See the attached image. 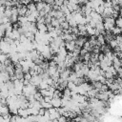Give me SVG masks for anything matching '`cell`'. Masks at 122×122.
Instances as JSON below:
<instances>
[{"label": "cell", "instance_id": "cell-24", "mask_svg": "<svg viewBox=\"0 0 122 122\" xmlns=\"http://www.w3.org/2000/svg\"><path fill=\"white\" fill-rule=\"evenodd\" d=\"M51 24H52L54 27H58V26H60V21H59L58 18L52 17V19H51Z\"/></svg>", "mask_w": 122, "mask_h": 122}, {"label": "cell", "instance_id": "cell-28", "mask_svg": "<svg viewBox=\"0 0 122 122\" xmlns=\"http://www.w3.org/2000/svg\"><path fill=\"white\" fill-rule=\"evenodd\" d=\"M45 21H46V17L41 15H39L36 19V23H45Z\"/></svg>", "mask_w": 122, "mask_h": 122}, {"label": "cell", "instance_id": "cell-38", "mask_svg": "<svg viewBox=\"0 0 122 122\" xmlns=\"http://www.w3.org/2000/svg\"><path fill=\"white\" fill-rule=\"evenodd\" d=\"M55 2V5H58V6H62L63 3H64V0H54Z\"/></svg>", "mask_w": 122, "mask_h": 122}, {"label": "cell", "instance_id": "cell-33", "mask_svg": "<svg viewBox=\"0 0 122 122\" xmlns=\"http://www.w3.org/2000/svg\"><path fill=\"white\" fill-rule=\"evenodd\" d=\"M24 77H25V79H28V80H31V77H32V75H31L30 72H26Z\"/></svg>", "mask_w": 122, "mask_h": 122}, {"label": "cell", "instance_id": "cell-4", "mask_svg": "<svg viewBox=\"0 0 122 122\" xmlns=\"http://www.w3.org/2000/svg\"><path fill=\"white\" fill-rule=\"evenodd\" d=\"M71 71L69 68H65L61 72H60V78H62L63 80H69V76L71 74Z\"/></svg>", "mask_w": 122, "mask_h": 122}, {"label": "cell", "instance_id": "cell-39", "mask_svg": "<svg viewBox=\"0 0 122 122\" xmlns=\"http://www.w3.org/2000/svg\"><path fill=\"white\" fill-rule=\"evenodd\" d=\"M69 1H70L71 4H79L78 0H69Z\"/></svg>", "mask_w": 122, "mask_h": 122}, {"label": "cell", "instance_id": "cell-26", "mask_svg": "<svg viewBox=\"0 0 122 122\" xmlns=\"http://www.w3.org/2000/svg\"><path fill=\"white\" fill-rule=\"evenodd\" d=\"M40 92H41V94H42L44 97H45V96H48V95H51L49 89H43V90H40Z\"/></svg>", "mask_w": 122, "mask_h": 122}, {"label": "cell", "instance_id": "cell-15", "mask_svg": "<svg viewBox=\"0 0 122 122\" xmlns=\"http://www.w3.org/2000/svg\"><path fill=\"white\" fill-rule=\"evenodd\" d=\"M27 7H28V10H30L31 12H34V11H36V10H37L36 4H34V3H32V2H30V3L27 5Z\"/></svg>", "mask_w": 122, "mask_h": 122}, {"label": "cell", "instance_id": "cell-5", "mask_svg": "<svg viewBox=\"0 0 122 122\" xmlns=\"http://www.w3.org/2000/svg\"><path fill=\"white\" fill-rule=\"evenodd\" d=\"M18 115L22 116L24 119H27L30 115V112H29V110L28 108L27 109H23V108H18Z\"/></svg>", "mask_w": 122, "mask_h": 122}, {"label": "cell", "instance_id": "cell-16", "mask_svg": "<svg viewBox=\"0 0 122 122\" xmlns=\"http://www.w3.org/2000/svg\"><path fill=\"white\" fill-rule=\"evenodd\" d=\"M111 31L112 32V34H114V35H119V34H121L122 33V29H120L119 27H113L112 30H111Z\"/></svg>", "mask_w": 122, "mask_h": 122}, {"label": "cell", "instance_id": "cell-1", "mask_svg": "<svg viewBox=\"0 0 122 122\" xmlns=\"http://www.w3.org/2000/svg\"><path fill=\"white\" fill-rule=\"evenodd\" d=\"M10 43L5 41L4 39L1 41V52L2 53H6L9 54L10 52Z\"/></svg>", "mask_w": 122, "mask_h": 122}, {"label": "cell", "instance_id": "cell-35", "mask_svg": "<svg viewBox=\"0 0 122 122\" xmlns=\"http://www.w3.org/2000/svg\"><path fill=\"white\" fill-rule=\"evenodd\" d=\"M44 100H45L46 102H51V100H52V96H51V95L45 96V97H44Z\"/></svg>", "mask_w": 122, "mask_h": 122}, {"label": "cell", "instance_id": "cell-29", "mask_svg": "<svg viewBox=\"0 0 122 122\" xmlns=\"http://www.w3.org/2000/svg\"><path fill=\"white\" fill-rule=\"evenodd\" d=\"M115 25H116L117 27H119L120 29H122V17H121V16H120L119 18L116 19V21H115Z\"/></svg>", "mask_w": 122, "mask_h": 122}, {"label": "cell", "instance_id": "cell-21", "mask_svg": "<svg viewBox=\"0 0 122 122\" xmlns=\"http://www.w3.org/2000/svg\"><path fill=\"white\" fill-rule=\"evenodd\" d=\"M77 77H78V75H77L76 71H72V72H71V74L69 76V81H73L74 82L77 79Z\"/></svg>", "mask_w": 122, "mask_h": 122}, {"label": "cell", "instance_id": "cell-17", "mask_svg": "<svg viewBox=\"0 0 122 122\" xmlns=\"http://www.w3.org/2000/svg\"><path fill=\"white\" fill-rule=\"evenodd\" d=\"M96 38H97V41L99 42V44H100V45H105L106 39H105V35H104V34L100 33L99 35H97V36H96Z\"/></svg>", "mask_w": 122, "mask_h": 122}, {"label": "cell", "instance_id": "cell-9", "mask_svg": "<svg viewBox=\"0 0 122 122\" xmlns=\"http://www.w3.org/2000/svg\"><path fill=\"white\" fill-rule=\"evenodd\" d=\"M37 29L40 32H47L48 31V27L46 23H36Z\"/></svg>", "mask_w": 122, "mask_h": 122}, {"label": "cell", "instance_id": "cell-3", "mask_svg": "<svg viewBox=\"0 0 122 122\" xmlns=\"http://www.w3.org/2000/svg\"><path fill=\"white\" fill-rule=\"evenodd\" d=\"M66 49L68 51H73L75 47H76V43H75V40H71V41H68L66 42V45H65Z\"/></svg>", "mask_w": 122, "mask_h": 122}, {"label": "cell", "instance_id": "cell-7", "mask_svg": "<svg viewBox=\"0 0 122 122\" xmlns=\"http://www.w3.org/2000/svg\"><path fill=\"white\" fill-rule=\"evenodd\" d=\"M51 103L52 104V107L60 108L62 106V98L61 97H52V100Z\"/></svg>", "mask_w": 122, "mask_h": 122}, {"label": "cell", "instance_id": "cell-20", "mask_svg": "<svg viewBox=\"0 0 122 122\" xmlns=\"http://www.w3.org/2000/svg\"><path fill=\"white\" fill-rule=\"evenodd\" d=\"M38 88H39L40 90H43V89H49V88H50V85L46 82V80H42L41 83L39 84Z\"/></svg>", "mask_w": 122, "mask_h": 122}, {"label": "cell", "instance_id": "cell-37", "mask_svg": "<svg viewBox=\"0 0 122 122\" xmlns=\"http://www.w3.org/2000/svg\"><path fill=\"white\" fill-rule=\"evenodd\" d=\"M47 4H49V5H51V6H53L54 4H55V2H54V0H44Z\"/></svg>", "mask_w": 122, "mask_h": 122}, {"label": "cell", "instance_id": "cell-11", "mask_svg": "<svg viewBox=\"0 0 122 122\" xmlns=\"http://www.w3.org/2000/svg\"><path fill=\"white\" fill-rule=\"evenodd\" d=\"M10 108H9V105H1L0 106V114L1 115H4V114H7V113H10Z\"/></svg>", "mask_w": 122, "mask_h": 122}, {"label": "cell", "instance_id": "cell-13", "mask_svg": "<svg viewBox=\"0 0 122 122\" xmlns=\"http://www.w3.org/2000/svg\"><path fill=\"white\" fill-rule=\"evenodd\" d=\"M86 27H87V32H88V34L89 35H94L95 34V28H93V27H92L90 24H87L86 25Z\"/></svg>", "mask_w": 122, "mask_h": 122}, {"label": "cell", "instance_id": "cell-6", "mask_svg": "<svg viewBox=\"0 0 122 122\" xmlns=\"http://www.w3.org/2000/svg\"><path fill=\"white\" fill-rule=\"evenodd\" d=\"M86 41H88V40H87V38H86V36L80 35L79 37H77V38H76L75 43H76V46H77V47L83 48V46H84V44H85V42H86Z\"/></svg>", "mask_w": 122, "mask_h": 122}, {"label": "cell", "instance_id": "cell-42", "mask_svg": "<svg viewBox=\"0 0 122 122\" xmlns=\"http://www.w3.org/2000/svg\"><path fill=\"white\" fill-rule=\"evenodd\" d=\"M42 1H43V0H42Z\"/></svg>", "mask_w": 122, "mask_h": 122}, {"label": "cell", "instance_id": "cell-18", "mask_svg": "<svg viewBox=\"0 0 122 122\" xmlns=\"http://www.w3.org/2000/svg\"><path fill=\"white\" fill-rule=\"evenodd\" d=\"M102 85H103V82H101V81H92V87L97 89L98 91L101 90Z\"/></svg>", "mask_w": 122, "mask_h": 122}, {"label": "cell", "instance_id": "cell-19", "mask_svg": "<svg viewBox=\"0 0 122 122\" xmlns=\"http://www.w3.org/2000/svg\"><path fill=\"white\" fill-rule=\"evenodd\" d=\"M46 4H47V3H46V2H43V1L37 2V3H36V8H37V10H38V11H40V10H44V8H45Z\"/></svg>", "mask_w": 122, "mask_h": 122}, {"label": "cell", "instance_id": "cell-23", "mask_svg": "<svg viewBox=\"0 0 122 122\" xmlns=\"http://www.w3.org/2000/svg\"><path fill=\"white\" fill-rule=\"evenodd\" d=\"M109 44H110V46H111L112 49H114V48H116V47L118 46V42H117V40H116L115 38H113L112 40H111V41L109 42Z\"/></svg>", "mask_w": 122, "mask_h": 122}, {"label": "cell", "instance_id": "cell-40", "mask_svg": "<svg viewBox=\"0 0 122 122\" xmlns=\"http://www.w3.org/2000/svg\"><path fill=\"white\" fill-rule=\"evenodd\" d=\"M87 1H88V0H78L79 4H81V5H84V4H86V3H87Z\"/></svg>", "mask_w": 122, "mask_h": 122}, {"label": "cell", "instance_id": "cell-30", "mask_svg": "<svg viewBox=\"0 0 122 122\" xmlns=\"http://www.w3.org/2000/svg\"><path fill=\"white\" fill-rule=\"evenodd\" d=\"M45 112H46V109L43 108V107L40 108V109H39V112H38V116H41V117L44 116V115H45Z\"/></svg>", "mask_w": 122, "mask_h": 122}, {"label": "cell", "instance_id": "cell-2", "mask_svg": "<svg viewBox=\"0 0 122 122\" xmlns=\"http://www.w3.org/2000/svg\"><path fill=\"white\" fill-rule=\"evenodd\" d=\"M42 80H43V79H42L41 75L37 73V74L32 75L31 80H30V83H31V84H33V85H35L36 87H38V86H39V84L41 83V81H42Z\"/></svg>", "mask_w": 122, "mask_h": 122}, {"label": "cell", "instance_id": "cell-14", "mask_svg": "<svg viewBox=\"0 0 122 122\" xmlns=\"http://www.w3.org/2000/svg\"><path fill=\"white\" fill-rule=\"evenodd\" d=\"M58 71V66H50L49 69L47 70V71L49 72V74L51 76L52 74H54L56 71Z\"/></svg>", "mask_w": 122, "mask_h": 122}, {"label": "cell", "instance_id": "cell-31", "mask_svg": "<svg viewBox=\"0 0 122 122\" xmlns=\"http://www.w3.org/2000/svg\"><path fill=\"white\" fill-rule=\"evenodd\" d=\"M69 118L66 116V115H63V114H61L59 117H58V121L59 122H64V121H66V120H68Z\"/></svg>", "mask_w": 122, "mask_h": 122}, {"label": "cell", "instance_id": "cell-41", "mask_svg": "<svg viewBox=\"0 0 122 122\" xmlns=\"http://www.w3.org/2000/svg\"><path fill=\"white\" fill-rule=\"evenodd\" d=\"M70 4V1L69 0H64V3H63V5H66V6H68Z\"/></svg>", "mask_w": 122, "mask_h": 122}, {"label": "cell", "instance_id": "cell-32", "mask_svg": "<svg viewBox=\"0 0 122 122\" xmlns=\"http://www.w3.org/2000/svg\"><path fill=\"white\" fill-rule=\"evenodd\" d=\"M113 74L112 73V72H110V71H106L105 72V77L106 78H113Z\"/></svg>", "mask_w": 122, "mask_h": 122}, {"label": "cell", "instance_id": "cell-8", "mask_svg": "<svg viewBox=\"0 0 122 122\" xmlns=\"http://www.w3.org/2000/svg\"><path fill=\"white\" fill-rule=\"evenodd\" d=\"M113 12H114V10H113V8H112V7L105 8V9H104V12H103L102 16H103V18H104V17H108V16H112Z\"/></svg>", "mask_w": 122, "mask_h": 122}, {"label": "cell", "instance_id": "cell-27", "mask_svg": "<svg viewBox=\"0 0 122 122\" xmlns=\"http://www.w3.org/2000/svg\"><path fill=\"white\" fill-rule=\"evenodd\" d=\"M68 22H69V24H70V26H71V27H76V26L78 25V24H77V22L72 18V16H71V18Z\"/></svg>", "mask_w": 122, "mask_h": 122}, {"label": "cell", "instance_id": "cell-25", "mask_svg": "<svg viewBox=\"0 0 122 122\" xmlns=\"http://www.w3.org/2000/svg\"><path fill=\"white\" fill-rule=\"evenodd\" d=\"M61 27L64 29V30H69L70 28H71V26H70V24H69V22L66 20V21H64V22H62L61 24Z\"/></svg>", "mask_w": 122, "mask_h": 122}, {"label": "cell", "instance_id": "cell-10", "mask_svg": "<svg viewBox=\"0 0 122 122\" xmlns=\"http://www.w3.org/2000/svg\"><path fill=\"white\" fill-rule=\"evenodd\" d=\"M10 79V75L7 71H1V82H6Z\"/></svg>", "mask_w": 122, "mask_h": 122}, {"label": "cell", "instance_id": "cell-22", "mask_svg": "<svg viewBox=\"0 0 122 122\" xmlns=\"http://www.w3.org/2000/svg\"><path fill=\"white\" fill-rule=\"evenodd\" d=\"M104 27H105V30H111L114 27V24L110 23V22H104Z\"/></svg>", "mask_w": 122, "mask_h": 122}, {"label": "cell", "instance_id": "cell-12", "mask_svg": "<svg viewBox=\"0 0 122 122\" xmlns=\"http://www.w3.org/2000/svg\"><path fill=\"white\" fill-rule=\"evenodd\" d=\"M17 9H18V13H19V15H26V13H27V11H28V7H27V6L22 5V6L18 7Z\"/></svg>", "mask_w": 122, "mask_h": 122}, {"label": "cell", "instance_id": "cell-36", "mask_svg": "<svg viewBox=\"0 0 122 122\" xmlns=\"http://www.w3.org/2000/svg\"><path fill=\"white\" fill-rule=\"evenodd\" d=\"M87 52H88V51H87L85 48H82V49H81V51H80V55H81V56H84Z\"/></svg>", "mask_w": 122, "mask_h": 122}, {"label": "cell", "instance_id": "cell-34", "mask_svg": "<svg viewBox=\"0 0 122 122\" xmlns=\"http://www.w3.org/2000/svg\"><path fill=\"white\" fill-rule=\"evenodd\" d=\"M104 58H105V53H99V54H98V60H99L100 62L103 61Z\"/></svg>", "mask_w": 122, "mask_h": 122}]
</instances>
